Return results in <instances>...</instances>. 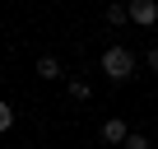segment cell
<instances>
[{"label": "cell", "instance_id": "1", "mask_svg": "<svg viewBox=\"0 0 158 149\" xmlns=\"http://www.w3.org/2000/svg\"><path fill=\"white\" fill-rule=\"evenodd\" d=\"M98 70L107 74L112 84H126L130 74H135V51L116 42V47H107V51H102V61H98Z\"/></svg>", "mask_w": 158, "mask_h": 149}, {"label": "cell", "instance_id": "2", "mask_svg": "<svg viewBox=\"0 0 158 149\" xmlns=\"http://www.w3.org/2000/svg\"><path fill=\"white\" fill-rule=\"evenodd\" d=\"M135 28H158V0H130Z\"/></svg>", "mask_w": 158, "mask_h": 149}, {"label": "cell", "instance_id": "3", "mask_svg": "<svg viewBox=\"0 0 158 149\" xmlns=\"http://www.w3.org/2000/svg\"><path fill=\"white\" fill-rule=\"evenodd\" d=\"M126 135H130L126 117H107V121H102V130H98V140H102V144H126Z\"/></svg>", "mask_w": 158, "mask_h": 149}, {"label": "cell", "instance_id": "4", "mask_svg": "<svg viewBox=\"0 0 158 149\" xmlns=\"http://www.w3.org/2000/svg\"><path fill=\"white\" fill-rule=\"evenodd\" d=\"M60 74H65V70H60V61H56V56H37V79H47V84H56Z\"/></svg>", "mask_w": 158, "mask_h": 149}, {"label": "cell", "instance_id": "5", "mask_svg": "<svg viewBox=\"0 0 158 149\" xmlns=\"http://www.w3.org/2000/svg\"><path fill=\"white\" fill-rule=\"evenodd\" d=\"M102 19H107L112 28H121V23H130V5H126V0H112V5L102 10Z\"/></svg>", "mask_w": 158, "mask_h": 149}, {"label": "cell", "instance_id": "6", "mask_svg": "<svg viewBox=\"0 0 158 149\" xmlns=\"http://www.w3.org/2000/svg\"><path fill=\"white\" fill-rule=\"evenodd\" d=\"M65 93H70L74 103H89V93H93V84H89V79H65Z\"/></svg>", "mask_w": 158, "mask_h": 149}, {"label": "cell", "instance_id": "7", "mask_svg": "<svg viewBox=\"0 0 158 149\" xmlns=\"http://www.w3.org/2000/svg\"><path fill=\"white\" fill-rule=\"evenodd\" d=\"M121 149H153V144H149V135H144V130H130Z\"/></svg>", "mask_w": 158, "mask_h": 149}, {"label": "cell", "instance_id": "8", "mask_svg": "<svg viewBox=\"0 0 158 149\" xmlns=\"http://www.w3.org/2000/svg\"><path fill=\"white\" fill-rule=\"evenodd\" d=\"M10 126H14V107H10V103H5V98H0V135H5V130H10Z\"/></svg>", "mask_w": 158, "mask_h": 149}, {"label": "cell", "instance_id": "9", "mask_svg": "<svg viewBox=\"0 0 158 149\" xmlns=\"http://www.w3.org/2000/svg\"><path fill=\"white\" fill-rule=\"evenodd\" d=\"M144 65H149V70H153V74H158V42H153V47H149V51H144Z\"/></svg>", "mask_w": 158, "mask_h": 149}]
</instances>
